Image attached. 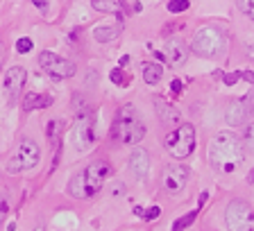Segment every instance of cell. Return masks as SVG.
<instances>
[{
  "label": "cell",
  "instance_id": "obj_7",
  "mask_svg": "<svg viewBox=\"0 0 254 231\" xmlns=\"http://www.w3.org/2000/svg\"><path fill=\"white\" fill-rule=\"evenodd\" d=\"M225 222L229 231H254V211L248 202L234 200L225 211Z\"/></svg>",
  "mask_w": 254,
  "mask_h": 231
},
{
  "label": "cell",
  "instance_id": "obj_20",
  "mask_svg": "<svg viewBox=\"0 0 254 231\" xmlns=\"http://www.w3.org/2000/svg\"><path fill=\"white\" fill-rule=\"evenodd\" d=\"M195 216H197L195 211H190V213H186L184 218H180V220L175 222V225H173V229H170V231H184L186 227H190V225H193V220H195Z\"/></svg>",
  "mask_w": 254,
  "mask_h": 231
},
{
  "label": "cell",
  "instance_id": "obj_22",
  "mask_svg": "<svg viewBox=\"0 0 254 231\" xmlns=\"http://www.w3.org/2000/svg\"><path fill=\"white\" fill-rule=\"evenodd\" d=\"M186 9H189V0H170L168 2V11H173V14H182Z\"/></svg>",
  "mask_w": 254,
  "mask_h": 231
},
{
  "label": "cell",
  "instance_id": "obj_6",
  "mask_svg": "<svg viewBox=\"0 0 254 231\" xmlns=\"http://www.w3.org/2000/svg\"><path fill=\"white\" fill-rule=\"evenodd\" d=\"M39 159H41V150H39V145L32 141V138H23L21 145H18V150H16V154L9 159V163H7V173L16 174V173H23V170L37 168Z\"/></svg>",
  "mask_w": 254,
  "mask_h": 231
},
{
  "label": "cell",
  "instance_id": "obj_11",
  "mask_svg": "<svg viewBox=\"0 0 254 231\" xmlns=\"http://www.w3.org/2000/svg\"><path fill=\"white\" fill-rule=\"evenodd\" d=\"M23 84H25V70L21 66H14L5 73V79H2V89H5V98H7V105L14 107L16 100L21 98V91Z\"/></svg>",
  "mask_w": 254,
  "mask_h": 231
},
{
  "label": "cell",
  "instance_id": "obj_35",
  "mask_svg": "<svg viewBox=\"0 0 254 231\" xmlns=\"http://www.w3.org/2000/svg\"><path fill=\"white\" fill-rule=\"evenodd\" d=\"M206 200H209V195L202 193V195H200V206H204V202H206Z\"/></svg>",
  "mask_w": 254,
  "mask_h": 231
},
{
  "label": "cell",
  "instance_id": "obj_9",
  "mask_svg": "<svg viewBox=\"0 0 254 231\" xmlns=\"http://www.w3.org/2000/svg\"><path fill=\"white\" fill-rule=\"evenodd\" d=\"M39 63H41V68L55 79H68V77H73L75 70H77L73 61L59 57V55H55V53H48V50L39 55Z\"/></svg>",
  "mask_w": 254,
  "mask_h": 231
},
{
  "label": "cell",
  "instance_id": "obj_37",
  "mask_svg": "<svg viewBox=\"0 0 254 231\" xmlns=\"http://www.w3.org/2000/svg\"><path fill=\"white\" fill-rule=\"evenodd\" d=\"M34 231H46V229H43V227H37V229H34Z\"/></svg>",
  "mask_w": 254,
  "mask_h": 231
},
{
  "label": "cell",
  "instance_id": "obj_10",
  "mask_svg": "<svg viewBox=\"0 0 254 231\" xmlns=\"http://www.w3.org/2000/svg\"><path fill=\"white\" fill-rule=\"evenodd\" d=\"M190 179V168L189 166H182V163H173V166H166L164 177H161V184L164 190L168 195H180L186 188Z\"/></svg>",
  "mask_w": 254,
  "mask_h": 231
},
{
  "label": "cell",
  "instance_id": "obj_31",
  "mask_svg": "<svg viewBox=\"0 0 254 231\" xmlns=\"http://www.w3.org/2000/svg\"><path fill=\"white\" fill-rule=\"evenodd\" d=\"M173 91H175V93H182V82H177V79H175V82H173Z\"/></svg>",
  "mask_w": 254,
  "mask_h": 231
},
{
  "label": "cell",
  "instance_id": "obj_14",
  "mask_svg": "<svg viewBox=\"0 0 254 231\" xmlns=\"http://www.w3.org/2000/svg\"><path fill=\"white\" fill-rule=\"evenodd\" d=\"M154 109H157V116H159V120H161V125H164V127L180 125L182 116H180V111H177L173 105H170V102H166V100H161V98H157V100H154Z\"/></svg>",
  "mask_w": 254,
  "mask_h": 231
},
{
  "label": "cell",
  "instance_id": "obj_27",
  "mask_svg": "<svg viewBox=\"0 0 254 231\" xmlns=\"http://www.w3.org/2000/svg\"><path fill=\"white\" fill-rule=\"evenodd\" d=\"M111 195H114V197L125 195V184H123V181H114V184H111Z\"/></svg>",
  "mask_w": 254,
  "mask_h": 231
},
{
  "label": "cell",
  "instance_id": "obj_21",
  "mask_svg": "<svg viewBox=\"0 0 254 231\" xmlns=\"http://www.w3.org/2000/svg\"><path fill=\"white\" fill-rule=\"evenodd\" d=\"M243 147L248 150V152L254 154V125H250L248 129H245V134H243Z\"/></svg>",
  "mask_w": 254,
  "mask_h": 231
},
{
  "label": "cell",
  "instance_id": "obj_24",
  "mask_svg": "<svg viewBox=\"0 0 254 231\" xmlns=\"http://www.w3.org/2000/svg\"><path fill=\"white\" fill-rule=\"evenodd\" d=\"M238 9L243 11V14H248L254 21V0H238Z\"/></svg>",
  "mask_w": 254,
  "mask_h": 231
},
{
  "label": "cell",
  "instance_id": "obj_26",
  "mask_svg": "<svg viewBox=\"0 0 254 231\" xmlns=\"http://www.w3.org/2000/svg\"><path fill=\"white\" fill-rule=\"evenodd\" d=\"M141 216L145 218V220H157V218L161 216V209H159V206H150L148 211H143Z\"/></svg>",
  "mask_w": 254,
  "mask_h": 231
},
{
  "label": "cell",
  "instance_id": "obj_2",
  "mask_svg": "<svg viewBox=\"0 0 254 231\" xmlns=\"http://www.w3.org/2000/svg\"><path fill=\"white\" fill-rule=\"evenodd\" d=\"M111 174V166L107 161H95L91 163L86 170L77 173L73 179H70L68 184V193L77 200H84V197H91L95 195L98 190L102 188L105 184V179Z\"/></svg>",
  "mask_w": 254,
  "mask_h": 231
},
{
  "label": "cell",
  "instance_id": "obj_8",
  "mask_svg": "<svg viewBox=\"0 0 254 231\" xmlns=\"http://www.w3.org/2000/svg\"><path fill=\"white\" fill-rule=\"evenodd\" d=\"M95 143V116L91 111H79L73 127V145L79 152L91 150Z\"/></svg>",
  "mask_w": 254,
  "mask_h": 231
},
{
  "label": "cell",
  "instance_id": "obj_25",
  "mask_svg": "<svg viewBox=\"0 0 254 231\" xmlns=\"http://www.w3.org/2000/svg\"><path fill=\"white\" fill-rule=\"evenodd\" d=\"M16 50H18L21 55L30 53V50H32V39H27V37L18 39V41H16Z\"/></svg>",
  "mask_w": 254,
  "mask_h": 231
},
{
  "label": "cell",
  "instance_id": "obj_3",
  "mask_svg": "<svg viewBox=\"0 0 254 231\" xmlns=\"http://www.w3.org/2000/svg\"><path fill=\"white\" fill-rule=\"evenodd\" d=\"M143 136H145V125L136 116V109L132 105L121 107L111 125V138L127 145H136L138 141H143Z\"/></svg>",
  "mask_w": 254,
  "mask_h": 231
},
{
  "label": "cell",
  "instance_id": "obj_30",
  "mask_svg": "<svg viewBox=\"0 0 254 231\" xmlns=\"http://www.w3.org/2000/svg\"><path fill=\"white\" fill-rule=\"evenodd\" d=\"M32 2H34V5H37L39 9H46V7H48V2H46V0H32Z\"/></svg>",
  "mask_w": 254,
  "mask_h": 231
},
{
  "label": "cell",
  "instance_id": "obj_17",
  "mask_svg": "<svg viewBox=\"0 0 254 231\" xmlns=\"http://www.w3.org/2000/svg\"><path fill=\"white\" fill-rule=\"evenodd\" d=\"M118 34H121V23L118 25H100L93 30V37L98 43H109L114 39H118Z\"/></svg>",
  "mask_w": 254,
  "mask_h": 231
},
{
  "label": "cell",
  "instance_id": "obj_32",
  "mask_svg": "<svg viewBox=\"0 0 254 231\" xmlns=\"http://www.w3.org/2000/svg\"><path fill=\"white\" fill-rule=\"evenodd\" d=\"M2 61H5V46L0 43V68H2Z\"/></svg>",
  "mask_w": 254,
  "mask_h": 231
},
{
  "label": "cell",
  "instance_id": "obj_29",
  "mask_svg": "<svg viewBox=\"0 0 254 231\" xmlns=\"http://www.w3.org/2000/svg\"><path fill=\"white\" fill-rule=\"evenodd\" d=\"M241 77H243L245 82H250V84H254V73H252V70H243V73H241Z\"/></svg>",
  "mask_w": 254,
  "mask_h": 231
},
{
  "label": "cell",
  "instance_id": "obj_23",
  "mask_svg": "<svg viewBox=\"0 0 254 231\" xmlns=\"http://www.w3.org/2000/svg\"><path fill=\"white\" fill-rule=\"evenodd\" d=\"M109 77H111V82H114V84H118V86H127V79H129L121 68H114Z\"/></svg>",
  "mask_w": 254,
  "mask_h": 231
},
{
  "label": "cell",
  "instance_id": "obj_34",
  "mask_svg": "<svg viewBox=\"0 0 254 231\" xmlns=\"http://www.w3.org/2000/svg\"><path fill=\"white\" fill-rule=\"evenodd\" d=\"M245 53H248V57L254 61V46H248V50H245Z\"/></svg>",
  "mask_w": 254,
  "mask_h": 231
},
{
  "label": "cell",
  "instance_id": "obj_19",
  "mask_svg": "<svg viewBox=\"0 0 254 231\" xmlns=\"http://www.w3.org/2000/svg\"><path fill=\"white\" fill-rule=\"evenodd\" d=\"M93 9L109 11V14H118V5L114 2V0H93Z\"/></svg>",
  "mask_w": 254,
  "mask_h": 231
},
{
  "label": "cell",
  "instance_id": "obj_16",
  "mask_svg": "<svg viewBox=\"0 0 254 231\" xmlns=\"http://www.w3.org/2000/svg\"><path fill=\"white\" fill-rule=\"evenodd\" d=\"M53 105V98L50 95H39V93H27L23 98V109L25 111H34V109H46V107Z\"/></svg>",
  "mask_w": 254,
  "mask_h": 231
},
{
  "label": "cell",
  "instance_id": "obj_18",
  "mask_svg": "<svg viewBox=\"0 0 254 231\" xmlns=\"http://www.w3.org/2000/svg\"><path fill=\"white\" fill-rule=\"evenodd\" d=\"M161 77H164V68H161L159 63H145V66H143V79H145V84H157Z\"/></svg>",
  "mask_w": 254,
  "mask_h": 231
},
{
  "label": "cell",
  "instance_id": "obj_15",
  "mask_svg": "<svg viewBox=\"0 0 254 231\" xmlns=\"http://www.w3.org/2000/svg\"><path fill=\"white\" fill-rule=\"evenodd\" d=\"M150 154L145 150H134L132 157H129V168H132L134 177L136 179H145L150 173Z\"/></svg>",
  "mask_w": 254,
  "mask_h": 231
},
{
  "label": "cell",
  "instance_id": "obj_5",
  "mask_svg": "<svg viewBox=\"0 0 254 231\" xmlns=\"http://www.w3.org/2000/svg\"><path fill=\"white\" fill-rule=\"evenodd\" d=\"M164 145L175 159L190 157L193 150H195V129H193V125L184 122V125H180L177 129H173L168 136H166Z\"/></svg>",
  "mask_w": 254,
  "mask_h": 231
},
{
  "label": "cell",
  "instance_id": "obj_12",
  "mask_svg": "<svg viewBox=\"0 0 254 231\" xmlns=\"http://www.w3.org/2000/svg\"><path fill=\"white\" fill-rule=\"evenodd\" d=\"M186 57H189V46H186L182 39H168V41L164 43V55H161V59H164L168 66L180 68L182 63L186 61Z\"/></svg>",
  "mask_w": 254,
  "mask_h": 231
},
{
  "label": "cell",
  "instance_id": "obj_28",
  "mask_svg": "<svg viewBox=\"0 0 254 231\" xmlns=\"http://www.w3.org/2000/svg\"><path fill=\"white\" fill-rule=\"evenodd\" d=\"M238 79H241V73H232V75H225V77H222V82H225L227 86H232V84H236Z\"/></svg>",
  "mask_w": 254,
  "mask_h": 231
},
{
  "label": "cell",
  "instance_id": "obj_1",
  "mask_svg": "<svg viewBox=\"0 0 254 231\" xmlns=\"http://www.w3.org/2000/svg\"><path fill=\"white\" fill-rule=\"evenodd\" d=\"M245 154H243V145L241 138L232 131H220L209 145V161H211L216 173H234L241 168Z\"/></svg>",
  "mask_w": 254,
  "mask_h": 231
},
{
  "label": "cell",
  "instance_id": "obj_33",
  "mask_svg": "<svg viewBox=\"0 0 254 231\" xmlns=\"http://www.w3.org/2000/svg\"><path fill=\"white\" fill-rule=\"evenodd\" d=\"M118 63H121V68H123V66H127V63H129V57H127V55H123L121 61H118Z\"/></svg>",
  "mask_w": 254,
  "mask_h": 231
},
{
  "label": "cell",
  "instance_id": "obj_4",
  "mask_svg": "<svg viewBox=\"0 0 254 231\" xmlns=\"http://www.w3.org/2000/svg\"><path fill=\"white\" fill-rule=\"evenodd\" d=\"M225 48V37L218 27H200L193 37V43H190V50L197 55V57H204V59H213L222 53Z\"/></svg>",
  "mask_w": 254,
  "mask_h": 231
},
{
  "label": "cell",
  "instance_id": "obj_36",
  "mask_svg": "<svg viewBox=\"0 0 254 231\" xmlns=\"http://www.w3.org/2000/svg\"><path fill=\"white\" fill-rule=\"evenodd\" d=\"M248 179H250V181H254V170H252V173H250V177H248Z\"/></svg>",
  "mask_w": 254,
  "mask_h": 231
},
{
  "label": "cell",
  "instance_id": "obj_13",
  "mask_svg": "<svg viewBox=\"0 0 254 231\" xmlns=\"http://www.w3.org/2000/svg\"><path fill=\"white\" fill-rule=\"evenodd\" d=\"M254 100V91L250 95H245L243 100H232L227 105V114H225V120H227V125L232 127H238L243 125L245 120H248V114H250V102Z\"/></svg>",
  "mask_w": 254,
  "mask_h": 231
}]
</instances>
